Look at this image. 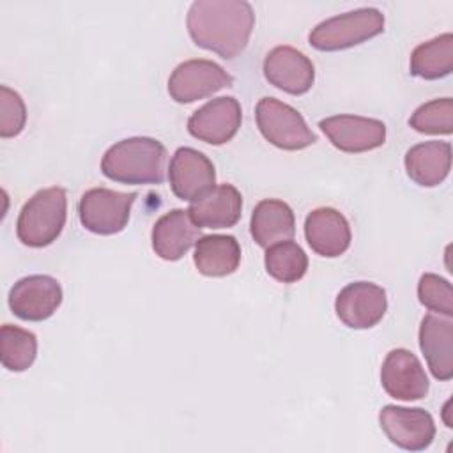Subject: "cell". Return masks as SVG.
<instances>
[{
  "label": "cell",
  "mask_w": 453,
  "mask_h": 453,
  "mask_svg": "<svg viewBox=\"0 0 453 453\" xmlns=\"http://www.w3.org/2000/svg\"><path fill=\"white\" fill-rule=\"evenodd\" d=\"M379 421L388 439L407 451H423L435 437L432 414L419 407L386 405L379 414Z\"/></svg>",
  "instance_id": "obj_11"
},
{
  "label": "cell",
  "mask_w": 453,
  "mask_h": 453,
  "mask_svg": "<svg viewBox=\"0 0 453 453\" xmlns=\"http://www.w3.org/2000/svg\"><path fill=\"white\" fill-rule=\"evenodd\" d=\"M453 71V35L442 34L421 42L411 53V74L423 80H439Z\"/></svg>",
  "instance_id": "obj_23"
},
{
  "label": "cell",
  "mask_w": 453,
  "mask_h": 453,
  "mask_svg": "<svg viewBox=\"0 0 453 453\" xmlns=\"http://www.w3.org/2000/svg\"><path fill=\"white\" fill-rule=\"evenodd\" d=\"M255 119L262 136L278 149L301 150L317 142L303 115L276 97H262L255 108Z\"/></svg>",
  "instance_id": "obj_5"
},
{
  "label": "cell",
  "mask_w": 453,
  "mask_h": 453,
  "mask_svg": "<svg viewBox=\"0 0 453 453\" xmlns=\"http://www.w3.org/2000/svg\"><path fill=\"white\" fill-rule=\"evenodd\" d=\"M384 30V14L375 7H361L319 23L308 35L319 51H340L357 46Z\"/></svg>",
  "instance_id": "obj_4"
},
{
  "label": "cell",
  "mask_w": 453,
  "mask_h": 453,
  "mask_svg": "<svg viewBox=\"0 0 453 453\" xmlns=\"http://www.w3.org/2000/svg\"><path fill=\"white\" fill-rule=\"evenodd\" d=\"M27 122V108L21 96L9 88L0 87V136L12 138L18 136Z\"/></svg>",
  "instance_id": "obj_28"
},
{
  "label": "cell",
  "mask_w": 453,
  "mask_h": 453,
  "mask_svg": "<svg viewBox=\"0 0 453 453\" xmlns=\"http://www.w3.org/2000/svg\"><path fill=\"white\" fill-rule=\"evenodd\" d=\"M136 193H120L108 188H92L85 191L78 203V216L92 234L113 235L127 226Z\"/></svg>",
  "instance_id": "obj_6"
},
{
  "label": "cell",
  "mask_w": 453,
  "mask_h": 453,
  "mask_svg": "<svg viewBox=\"0 0 453 453\" xmlns=\"http://www.w3.org/2000/svg\"><path fill=\"white\" fill-rule=\"evenodd\" d=\"M319 127L342 152H366L384 145L386 142V126L377 119L359 115H334L322 119Z\"/></svg>",
  "instance_id": "obj_13"
},
{
  "label": "cell",
  "mask_w": 453,
  "mask_h": 453,
  "mask_svg": "<svg viewBox=\"0 0 453 453\" xmlns=\"http://www.w3.org/2000/svg\"><path fill=\"white\" fill-rule=\"evenodd\" d=\"M405 170L411 180L423 188L439 186L451 170V145L448 142H423L405 154Z\"/></svg>",
  "instance_id": "obj_21"
},
{
  "label": "cell",
  "mask_w": 453,
  "mask_h": 453,
  "mask_svg": "<svg viewBox=\"0 0 453 453\" xmlns=\"http://www.w3.org/2000/svg\"><path fill=\"white\" fill-rule=\"evenodd\" d=\"M265 271L269 276L281 283H294L301 280L308 269V257L303 248L294 241H281L267 248Z\"/></svg>",
  "instance_id": "obj_24"
},
{
  "label": "cell",
  "mask_w": 453,
  "mask_h": 453,
  "mask_svg": "<svg viewBox=\"0 0 453 453\" xmlns=\"http://www.w3.org/2000/svg\"><path fill=\"white\" fill-rule=\"evenodd\" d=\"M250 232L260 248L288 241L296 234V216L288 203L278 198L260 200L251 214Z\"/></svg>",
  "instance_id": "obj_20"
},
{
  "label": "cell",
  "mask_w": 453,
  "mask_h": 453,
  "mask_svg": "<svg viewBox=\"0 0 453 453\" xmlns=\"http://www.w3.org/2000/svg\"><path fill=\"white\" fill-rule=\"evenodd\" d=\"M412 129L423 134H451L453 133V99L441 97L428 101L414 110L409 119Z\"/></svg>",
  "instance_id": "obj_26"
},
{
  "label": "cell",
  "mask_w": 453,
  "mask_h": 453,
  "mask_svg": "<svg viewBox=\"0 0 453 453\" xmlns=\"http://www.w3.org/2000/svg\"><path fill=\"white\" fill-rule=\"evenodd\" d=\"M62 303L60 283L48 274L25 276L14 283L9 292V308L12 313L28 322L50 319Z\"/></svg>",
  "instance_id": "obj_8"
},
{
  "label": "cell",
  "mask_w": 453,
  "mask_h": 453,
  "mask_svg": "<svg viewBox=\"0 0 453 453\" xmlns=\"http://www.w3.org/2000/svg\"><path fill=\"white\" fill-rule=\"evenodd\" d=\"M264 76L276 88L301 96L306 94L315 81V67L311 60L292 46H276L264 58Z\"/></svg>",
  "instance_id": "obj_14"
},
{
  "label": "cell",
  "mask_w": 453,
  "mask_h": 453,
  "mask_svg": "<svg viewBox=\"0 0 453 453\" xmlns=\"http://www.w3.org/2000/svg\"><path fill=\"white\" fill-rule=\"evenodd\" d=\"M234 78L216 62L193 58L179 64L168 78V94L175 103L188 104L230 87Z\"/></svg>",
  "instance_id": "obj_7"
},
{
  "label": "cell",
  "mask_w": 453,
  "mask_h": 453,
  "mask_svg": "<svg viewBox=\"0 0 453 453\" xmlns=\"http://www.w3.org/2000/svg\"><path fill=\"white\" fill-rule=\"evenodd\" d=\"M168 180L177 198L195 202L214 188L216 170L203 152L191 147H179L170 159Z\"/></svg>",
  "instance_id": "obj_9"
},
{
  "label": "cell",
  "mask_w": 453,
  "mask_h": 453,
  "mask_svg": "<svg viewBox=\"0 0 453 453\" xmlns=\"http://www.w3.org/2000/svg\"><path fill=\"white\" fill-rule=\"evenodd\" d=\"M67 218L65 189L53 186L39 189L21 207L16 221L18 239L30 248H44L57 241Z\"/></svg>",
  "instance_id": "obj_3"
},
{
  "label": "cell",
  "mask_w": 453,
  "mask_h": 453,
  "mask_svg": "<svg viewBox=\"0 0 453 453\" xmlns=\"http://www.w3.org/2000/svg\"><path fill=\"white\" fill-rule=\"evenodd\" d=\"M165 145L149 136L120 140L101 159L103 175L122 184H161L165 180Z\"/></svg>",
  "instance_id": "obj_2"
},
{
  "label": "cell",
  "mask_w": 453,
  "mask_h": 453,
  "mask_svg": "<svg viewBox=\"0 0 453 453\" xmlns=\"http://www.w3.org/2000/svg\"><path fill=\"white\" fill-rule=\"evenodd\" d=\"M193 262L203 276H228L241 264V246L234 235H202L195 244Z\"/></svg>",
  "instance_id": "obj_22"
},
{
  "label": "cell",
  "mask_w": 453,
  "mask_h": 453,
  "mask_svg": "<svg viewBox=\"0 0 453 453\" xmlns=\"http://www.w3.org/2000/svg\"><path fill=\"white\" fill-rule=\"evenodd\" d=\"M384 391L396 400H419L428 393V377L419 359L407 349L391 350L380 368Z\"/></svg>",
  "instance_id": "obj_15"
},
{
  "label": "cell",
  "mask_w": 453,
  "mask_h": 453,
  "mask_svg": "<svg viewBox=\"0 0 453 453\" xmlns=\"http://www.w3.org/2000/svg\"><path fill=\"white\" fill-rule=\"evenodd\" d=\"M304 237L317 255L327 258L343 255L352 241L347 218L333 207H319L306 216Z\"/></svg>",
  "instance_id": "obj_16"
},
{
  "label": "cell",
  "mask_w": 453,
  "mask_h": 453,
  "mask_svg": "<svg viewBox=\"0 0 453 453\" xmlns=\"http://www.w3.org/2000/svg\"><path fill=\"white\" fill-rule=\"evenodd\" d=\"M200 226L195 225L189 212L173 209L163 214L152 226V250L163 260L175 262L182 258L200 239Z\"/></svg>",
  "instance_id": "obj_17"
},
{
  "label": "cell",
  "mask_w": 453,
  "mask_h": 453,
  "mask_svg": "<svg viewBox=\"0 0 453 453\" xmlns=\"http://www.w3.org/2000/svg\"><path fill=\"white\" fill-rule=\"evenodd\" d=\"M419 303L439 315H453V288L451 283L434 273H425L418 283Z\"/></svg>",
  "instance_id": "obj_27"
},
{
  "label": "cell",
  "mask_w": 453,
  "mask_h": 453,
  "mask_svg": "<svg viewBox=\"0 0 453 453\" xmlns=\"http://www.w3.org/2000/svg\"><path fill=\"white\" fill-rule=\"evenodd\" d=\"M334 310L347 327L370 329L386 315V290L372 281L349 283L336 296Z\"/></svg>",
  "instance_id": "obj_10"
},
{
  "label": "cell",
  "mask_w": 453,
  "mask_h": 453,
  "mask_svg": "<svg viewBox=\"0 0 453 453\" xmlns=\"http://www.w3.org/2000/svg\"><path fill=\"white\" fill-rule=\"evenodd\" d=\"M0 345H2V365L9 372H25L32 366L37 356V340L35 334L12 326L4 324L0 329Z\"/></svg>",
  "instance_id": "obj_25"
},
{
  "label": "cell",
  "mask_w": 453,
  "mask_h": 453,
  "mask_svg": "<svg viewBox=\"0 0 453 453\" xmlns=\"http://www.w3.org/2000/svg\"><path fill=\"white\" fill-rule=\"evenodd\" d=\"M186 27L196 46L230 60L248 46L255 12L244 0H196L189 5Z\"/></svg>",
  "instance_id": "obj_1"
},
{
  "label": "cell",
  "mask_w": 453,
  "mask_h": 453,
  "mask_svg": "<svg viewBox=\"0 0 453 453\" xmlns=\"http://www.w3.org/2000/svg\"><path fill=\"white\" fill-rule=\"evenodd\" d=\"M242 120V110L235 97L223 96L211 99L202 108L193 111L188 119V131L193 138L211 143L223 145L230 142Z\"/></svg>",
  "instance_id": "obj_12"
},
{
  "label": "cell",
  "mask_w": 453,
  "mask_h": 453,
  "mask_svg": "<svg viewBox=\"0 0 453 453\" xmlns=\"http://www.w3.org/2000/svg\"><path fill=\"white\" fill-rule=\"evenodd\" d=\"M242 196L232 184L214 186L207 195L191 202L188 212L200 228H230L241 219Z\"/></svg>",
  "instance_id": "obj_19"
},
{
  "label": "cell",
  "mask_w": 453,
  "mask_h": 453,
  "mask_svg": "<svg viewBox=\"0 0 453 453\" xmlns=\"http://www.w3.org/2000/svg\"><path fill=\"white\" fill-rule=\"evenodd\" d=\"M419 347L432 375L439 380L453 377V322L451 317L428 313L419 326Z\"/></svg>",
  "instance_id": "obj_18"
}]
</instances>
